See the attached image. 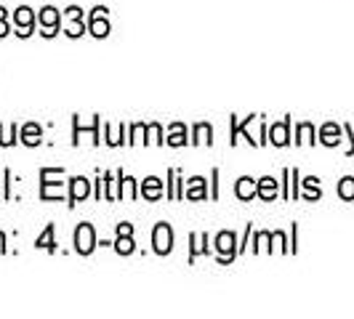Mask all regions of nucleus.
Wrapping results in <instances>:
<instances>
[{
  "instance_id": "8",
  "label": "nucleus",
  "mask_w": 354,
  "mask_h": 319,
  "mask_svg": "<svg viewBox=\"0 0 354 319\" xmlns=\"http://www.w3.org/2000/svg\"><path fill=\"white\" fill-rule=\"evenodd\" d=\"M142 195L147 197V200H158L160 195H162V184H160V178H147L142 186Z\"/></svg>"
},
{
  "instance_id": "20",
  "label": "nucleus",
  "mask_w": 354,
  "mask_h": 319,
  "mask_svg": "<svg viewBox=\"0 0 354 319\" xmlns=\"http://www.w3.org/2000/svg\"><path fill=\"white\" fill-rule=\"evenodd\" d=\"M123 197H128V200H133L136 197V192H133V178H123Z\"/></svg>"
},
{
  "instance_id": "16",
  "label": "nucleus",
  "mask_w": 354,
  "mask_h": 319,
  "mask_svg": "<svg viewBox=\"0 0 354 319\" xmlns=\"http://www.w3.org/2000/svg\"><path fill=\"white\" fill-rule=\"evenodd\" d=\"M211 136H213V130L208 123H200L195 128V144H211L213 142Z\"/></svg>"
},
{
  "instance_id": "7",
  "label": "nucleus",
  "mask_w": 354,
  "mask_h": 319,
  "mask_svg": "<svg viewBox=\"0 0 354 319\" xmlns=\"http://www.w3.org/2000/svg\"><path fill=\"white\" fill-rule=\"evenodd\" d=\"M88 197V181L83 176L72 178V195H70V205H75V202H80V200H86Z\"/></svg>"
},
{
  "instance_id": "11",
  "label": "nucleus",
  "mask_w": 354,
  "mask_h": 319,
  "mask_svg": "<svg viewBox=\"0 0 354 319\" xmlns=\"http://www.w3.org/2000/svg\"><path fill=\"white\" fill-rule=\"evenodd\" d=\"M259 197H264V200H272V197L277 195V181L274 178H261L259 181Z\"/></svg>"
},
{
  "instance_id": "10",
  "label": "nucleus",
  "mask_w": 354,
  "mask_h": 319,
  "mask_svg": "<svg viewBox=\"0 0 354 319\" xmlns=\"http://www.w3.org/2000/svg\"><path fill=\"white\" fill-rule=\"evenodd\" d=\"M21 142L27 144V146L40 144V128H37L35 123H27L24 125V130H21Z\"/></svg>"
},
{
  "instance_id": "5",
  "label": "nucleus",
  "mask_w": 354,
  "mask_h": 319,
  "mask_svg": "<svg viewBox=\"0 0 354 319\" xmlns=\"http://www.w3.org/2000/svg\"><path fill=\"white\" fill-rule=\"evenodd\" d=\"M216 250L221 253V261L234 258V234H232V231H221V234L216 237Z\"/></svg>"
},
{
  "instance_id": "23",
  "label": "nucleus",
  "mask_w": 354,
  "mask_h": 319,
  "mask_svg": "<svg viewBox=\"0 0 354 319\" xmlns=\"http://www.w3.org/2000/svg\"><path fill=\"white\" fill-rule=\"evenodd\" d=\"M118 234H133V226H131V224H120V226H118Z\"/></svg>"
},
{
  "instance_id": "13",
  "label": "nucleus",
  "mask_w": 354,
  "mask_h": 319,
  "mask_svg": "<svg viewBox=\"0 0 354 319\" xmlns=\"http://www.w3.org/2000/svg\"><path fill=\"white\" fill-rule=\"evenodd\" d=\"M189 200H205V181L203 178H192L189 181V189H187Z\"/></svg>"
},
{
  "instance_id": "9",
  "label": "nucleus",
  "mask_w": 354,
  "mask_h": 319,
  "mask_svg": "<svg viewBox=\"0 0 354 319\" xmlns=\"http://www.w3.org/2000/svg\"><path fill=\"white\" fill-rule=\"evenodd\" d=\"M256 192H259V186L253 184V178L245 176V178H240V181H237V197H240V200H250Z\"/></svg>"
},
{
  "instance_id": "17",
  "label": "nucleus",
  "mask_w": 354,
  "mask_h": 319,
  "mask_svg": "<svg viewBox=\"0 0 354 319\" xmlns=\"http://www.w3.org/2000/svg\"><path fill=\"white\" fill-rule=\"evenodd\" d=\"M115 250H118L120 255H128V253H133V240H131V234H120V240L115 242Z\"/></svg>"
},
{
  "instance_id": "18",
  "label": "nucleus",
  "mask_w": 354,
  "mask_h": 319,
  "mask_svg": "<svg viewBox=\"0 0 354 319\" xmlns=\"http://www.w3.org/2000/svg\"><path fill=\"white\" fill-rule=\"evenodd\" d=\"M338 195L346 197V200H354V178H344L341 186H338Z\"/></svg>"
},
{
  "instance_id": "6",
  "label": "nucleus",
  "mask_w": 354,
  "mask_h": 319,
  "mask_svg": "<svg viewBox=\"0 0 354 319\" xmlns=\"http://www.w3.org/2000/svg\"><path fill=\"white\" fill-rule=\"evenodd\" d=\"M59 21H62V17H59V11H56V8H51V6H48V8H43V14H40V24L48 30L46 35H48V37L56 35V30H59Z\"/></svg>"
},
{
  "instance_id": "22",
  "label": "nucleus",
  "mask_w": 354,
  "mask_h": 319,
  "mask_svg": "<svg viewBox=\"0 0 354 319\" xmlns=\"http://www.w3.org/2000/svg\"><path fill=\"white\" fill-rule=\"evenodd\" d=\"M149 133H152V139H155V144H162V139H160V128H158V125H152V128H149Z\"/></svg>"
},
{
  "instance_id": "21",
  "label": "nucleus",
  "mask_w": 354,
  "mask_h": 319,
  "mask_svg": "<svg viewBox=\"0 0 354 319\" xmlns=\"http://www.w3.org/2000/svg\"><path fill=\"white\" fill-rule=\"evenodd\" d=\"M192 240H195V250H192V258H195L197 253H203V250H205V245H203V242H205V234H195Z\"/></svg>"
},
{
  "instance_id": "14",
  "label": "nucleus",
  "mask_w": 354,
  "mask_h": 319,
  "mask_svg": "<svg viewBox=\"0 0 354 319\" xmlns=\"http://www.w3.org/2000/svg\"><path fill=\"white\" fill-rule=\"evenodd\" d=\"M37 248H43V250H56V242H53V226L51 224H48V226H46V231H43V234H40V237H37V242H35Z\"/></svg>"
},
{
  "instance_id": "3",
  "label": "nucleus",
  "mask_w": 354,
  "mask_h": 319,
  "mask_svg": "<svg viewBox=\"0 0 354 319\" xmlns=\"http://www.w3.org/2000/svg\"><path fill=\"white\" fill-rule=\"evenodd\" d=\"M91 35H96V37H106V35H109L106 8H93V14H91Z\"/></svg>"
},
{
  "instance_id": "4",
  "label": "nucleus",
  "mask_w": 354,
  "mask_h": 319,
  "mask_svg": "<svg viewBox=\"0 0 354 319\" xmlns=\"http://www.w3.org/2000/svg\"><path fill=\"white\" fill-rule=\"evenodd\" d=\"M14 21H17V27H19L17 35H21V37L32 35V30H35V19H32V11H30V8H19L17 14H14Z\"/></svg>"
},
{
  "instance_id": "2",
  "label": "nucleus",
  "mask_w": 354,
  "mask_h": 319,
  "mask_svg": "<svg viewBox=\"0 0 354 319\" xmlns=\"http://www.w3.org/2000/svg\"><path fill=\"white\" fill-rule=\"evenodd\" d=\"M93 248H96V234H93V226H91V224H80V226L75 229V250H77V253H83V255H88Z\"/></svg>"
},
{
  "instance_id": "12",
  "label": "nucleus",
  "mask_w": 354,
  "mask_h": 319,
  "mask_svg": "<svg viewBox=\"0 0 354 319\" xmlns=\"http://www.w3.org/2000/svg\"><path fill=\"white\" fill-rule=\"evenodd\" d=\"M184 136H187V128H184V125H181V123L171 125V136H168V144H171V146H184V144H187V139H184Z\"/></svg>"
},
{
  "instance_id": "24",
  "label": "nucleus",
  "mask_w": 354,
  "mask_h": 319,
  "mask_svg": "<svg viewBox=\"0 0 354 319\" xmlns=\"http://www.w3.org/2000/svg\"><path fill=\"white\" fill-rule=\"evenodd\" d=\"M0 250H6V248H3V234H0Z\"/></svg>"
},
{
  "instance_id": "1",
  "label": "nucleus",
  "mask_w": 354,
  "mask_h": 319,
  "mask_svg": "<svg viewBox=\"0 0 354 319\" xmlns=\"http://www.w3.org/2000/svg\"><path fill=\"white\" fill-rule=\"evenodd\" d=\"M152 245H155V253L160 255H165V253H171L174 250V231L168 224H158L155 231H152Z\"/></svg>"
},
{
  "instance_id": "19",
  "label": "nucleus",
  "mask_w": 354,
  "mask_h": 319,
  "mask_svg": "<svg viewBox=\"0 0 354 319\" xmlns=\"http://www.w3.org/2000/svg\"><path fill=\"white\" fill-rule=\"evenodd\" d=\"M322 142H325V144H330V146H333V144L338 142V130H336V125H325V128H322Z\"/></svg>"
},
{
  "instance_id": "15",
  "label": "nucleus",
  "mask_w": 354,
  "mask_h": 319,
  "mask_svg": "<svg viewBox=\"0 0 354 319\" xmlns=\"http://www.w3.org/2000/svg\"><path fill=\"white\" fill-rule=\"evenodd\" d=\"M272 144H277V146H285V144H288V120L272 128Z\"/></svg>"
}]
</instances>
